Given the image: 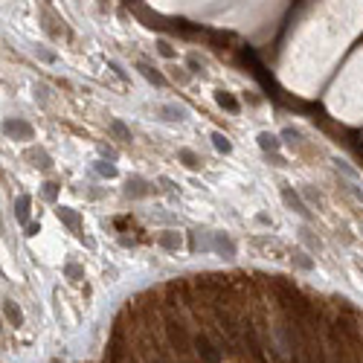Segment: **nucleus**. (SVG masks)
I'll list each match as a JSON object with an SVG mask.
<instances>
[{"label":"nucleus","instance_id":"1","mask_svg":"<svg viewBox=\"0 0 363 363\" xmlns=\"http://www.w3.org/2000/svg\"><path fill=\"white\" fill-rule=\"evenodd\" d=\"M3 134L15 140H32V125L27 119H3Z\"/></svg>","mask_w":363,"mask_h":363},{"label":"nucleus","instance_id":"2","mask_svg":"<svg viewBox=\"0 0 363 363\" xmlns=\"http://www.w3.org/2000/svg\"><path fill=\"white\" fill-rule=\"evenodd\" d=\"M241 56H244V61H250V67H253V76H256V79L262 82L264 87H273V79H270V76L264 73V64L259 61V56H256V53L250 50V47H247V50H244Z\"/></svg>","mask_w":363,"mask_h":363},{"label":"nucleus","instance_id":"3","mask_svg":"<svg viewBox=\"0 0 363 363\" xmlns=\"http://www.w3.org/2000/svg\"><path fill=\"white\" fill-rule=\"evenodd\" d=\"M212 250L221 253V256H227V259L235 256V244H232L230 235H224V232H212Z\"/></svg>","mask_w":363,"mask_h":363},{"label":"nucleus","instance_id":"4","mask_svg":"<svg viewBox=\"0 0 363 363\" xmlns=\"http://www.w3.org/2000/svg\"><path fill=\"white\" fill-rule=\"evenodd\" d=\"M3 314H6V320L12 326H24V311H21V305L15 299H3Z\"/></svg>","mask_w":363,"mask_h":363},{"label":"nucleus","instance_id":"5","mask_svg":"<svg viewBox=\"0 0 363 363\" xmlns=\"http://www.w3.org/2000/svg\"><path fill=\"white\" fill-rule=\"evenodd\" d=\"M282 200H285V203H288V206H291V209H294L297 215H302V218H311L308 206H305V203L299 200V195H297V192H291V189H282Z\"/></svg>","mask_w":363,"mask_h":363},{"label":"nucleus","instance_id":"6","mask_svg":"<svg viewBox=\"0 0 363 363\" xmlns=\"http://www.w3.org/2000/svg\"><path fill=\"white\" fill-rule=\"evenodd\" d=\"M125 195H128V198H142V195H148V180H142V177H128Z\"/></svg>","mask_w":363,"mask_h":363},{"label":"nucleus","instance_id":"7","mask_svg":"<svg viewBox=\"0 0 363 363\" xmlns=\"http://www.w3.org/2000/svg\"><path fill=\"white\" fill-rule=\"evenodd\" d=\"M157 113H163V119H168V122H180V119H186V111H183L180 105H160V108H157Z\"/></svg>","mask_w":363,"mask_h":363},{"label":"nucleus","instance_id":"8","mask_svg":"<svg viewBox=\"0 0 363 363\" xmlns=\"http://www.w3.org/2000/svg\"><path fill=\"white\" fill-rule=\"evenodd\" d=\"M29 203H32L29 195H18V200H15V218H18L21 224L29 221Z\"/></svg>","mask_w":363,"mask_h":363},{"label":"nucleus","instance_id":"9","mask_svg":"<svg viewBox=\"0 0 363 363\" xmlns=\"http://www.w3.org/2000/svg\"><path fill=\"white\" fill-rule=\"evenodd\" d=\"M215 102H218L224 111H230V113H238V108H241L238 99H235L232 93H227V90H218V93H215Z\"/></svg>","mask_w":363,"mask_h":363},{"label":"nucleus","instance_id":"10","mask_svg":"<svg viewBox=\"0 0 363 363\" xmlns=\"http://www.w3.org/2000/svg\"><path fill=\"white\" fill-rule=\"evenodd\" d=\"M279 145H282V140H279V137H273L270 131L259 134V148H262V151H279Z\"/></svg>","mask_w":363,"mask_h":363},{"label":"nucleus","instance_id":"11","mask_svg":"<svg viewBox=\"0 0 363 363\" xmlns=\"http://www.w3.org/2000/svg\"><path fill=\"white\" fill-rule=\"evenodd\" d=\"M56 212H58V218L64 221V224L70 227V230H79V221H82V218H79V212H73L70 206H58Z\"/></svg>","mask_w":363,"mask_h":363},{"label":"nucleus","instance_id":"12","mask_svg":"<svg viewBox=\"0 0 363 363\" xmlns=\"http://www.w3.org/2000/svg\"><path fill=\"white\" fill-rule=\"evenodd\" d=\"M137 70H140L151 84H157V87H163V84H166V79H163V73H160V70H154V67H148V64H140Z\"/></svg>","mask_w":363,"mask_h":363},{"label":"nucleus","instance_id":"13","mask_svg":"<svg viewBox=\"0 0 363 363\" xmlns=\"http://www.w3.org/2000/svg\"><path fill=\"white\" fill-rule=\"evenodd\" d=\"M177 157L183 160V166H186V168H198V166H200L198 154H195L192 148H180V151H177Z\"/></svg>","mask_w":363,"mask_h":363},{"label":"nucleus","instance_id":"14","mask_svg":"<svg viewBox=\"0 0 363 363\" xmlns=\"http://www.w3.org/2000/svg\"><path fill=\"white\" fill-rule=\"evenodd\" d=\"M212 145H215V148H218L221 154H230V151H232V142H230V140H227V137H224L221 131L212 134Z\"/></svg>","mask_w":363,"mask_h":363},{"label":"nucleus","instance_id":"15","mask_svg":"<svg viewBox=\"0 0 363 363\" xmlns=\"http://www.w3.org/2000/svg\"><path fill=\"white\" fill-rule=\"evenodd\" d=\"M198 352H200V355H203V358H206L209 363H218V355L212 352V346H209L203 337H198Z\"/></svg>","mask_w":363,"mask_h":363},{"label":"nucleus","instance_id":"16","mask_svg":"<svg viewBox=\"0 0 363 363\" xmlns=\"http://www.w3.org/2000/svg\"><path fill=\"white\" fill-rule=\"evenodd\" d=\"M160 244L168 247V250H177V247H180V235H177V232H163V235H160Z\"/></svg>","mask_w":363,"mask_h":363},{"label":"nucleus","instance_id":"17","mask_svg":"<svg viewBox=\"0 0 363 363\" xmlns=\"http://www.w3.org/2000/svg\"><path fill=\"white\" fill-rule=\"evenodd\" d=\"M111 131L116 134L119 140H131V131H128L125 122H119V119H111Z\"/></svg>","mask_w":363,"mask_h":363},{"label":"nucleus","instance_id":"18","mask_svg":"<svg viewBox=\"0 0 363 363\" xmlns=\"http://www.w3.org/2000/svg\"><path fill=\"white\" fill-rule=\"evenodd\" d=\"M157 53H160L163 58H174V56H177V53H174V47H171L166 38H160V41H157Z\"/></svg>","mask_w":363,"mask_h":363},{"label":"nucleus","instance_id":"19","mask_svg":"<svg viewBox=\"0 0 363 363\" xmlns=\"http://www.w3.org/2000/svg\"><path fill=\"white\" fill-rule=\"evenodd\" d=\"M294 264H297V267H302V270H311V267H314V262L308 259V253H302V250H299V253H294Z\"/></svg>","mask_w":363,"mask_h":363},{"label":"nucleus","instance_id":"20","mask_svg":"<svg viewBox=\"0 0 363 363\" xmlns=\"http://www.w3.org/2000/svg\"><path fill=\"white\" fill-rule=\"evenodd\" d=\"M96 171H99L102 177H116V166H113V163H105V160H102V163H96Z\"/></svg>","mask_w":363,"mask_h":363},{"label":"nucleus","instance_id":"21","mask_svg":"<svg viewBox=\"0 0 363 363\" xmlns=\"http://www.w3.org/2000/svg\"><path fill=\"white\" fill-rule=\"evenodd\" d=\"M41 195H44L47 200H56V195H58V183H44Z\"/></svg>","mask_w":363,"mask_h":363},{"label":"nucleus","instance_id":"22","mask_svg":"<svg viewBox=\"0 0 363 363\" xmlns=\"http://www.w3.org/2000/svg\"><path fill=\"white\" fill-rule=\"evenodd\" d=\"M108 70H113L119 79H128V73L122 70V64H119V61H113V58H108Z\"/></svg>","mask_w":363,"mask_h":363},{"label":"nucleus","instance_id":"23","mask_svg":"<svg viewBox=\"0 0 363 363\" xmlns=\"http://www.w3.org/2000/svg\"><path fill=\"white\" fill-rule=\"evenodd\" d=\"M32 160H38L35 166H41V168H50V166H53V163H50V157H47L44 151H35V154H32Z\"/></svg>","mask_w":363,"mask_h":363},{"label":"nucleus","instance_id":"24","mask_svg":"<svg viewBox=\"0 0 363 363\" xmlns=\"http://www.w3.org/2000/svg\"><path fill=\"white\" fill-rule=\"evenodd\" d=\"M35 56H38L41 61H47V64H53V61H56V53H50V50H35Z\"/></svg>","mask_w":363,"mask_h":363},{"label":"nucleus","instance_id":"25","mask_svg":"<svg viewBox=\"0 0 363 363\" xmlns=\"http://www.w3.org/2000/svg\"><path fill=\"white\" fill-rule=\"evenodd\" d=\"M67 276H70V279H79V276H82V267H79V264H67Z\"/></svg>","mask_w":363,"mask_h":363},{"label":"nucleus","instance_id":"26","mask_svg":"<svg viewBox=\"0 0 363 363\" xmlns=\"http://www.w3.org/2000/svg\"><path fill=\"white\" fill-rule=\"evenodd\" d=\"M346 189H349V192H352V195H355V198H358V200H363V189H358V186H355V183H349V186H346Z\"/></svg>","mask_w":363,"mask_h":363},{"label":"nucleus","instance_id":"27","mask_svg":"<svg viewBox=\"0 0 363 363\" xmlns=\"http://www.w3.org/2000/svg\"><path fill=\"white\" fill-rule=\"evenodd\" d=\"M282 137H285V140H299V134L294 131V128H285V131H282Z\"/></svg>","mask_w":363,"mask_h":363},{"label":"nucleus","instance_id":"28","mask_svg":"<svg viewBox=\"0 0 363 363\" xmlns=\"http://www.w3.org/2000/svg\"><path fill=\"white\" fill-rule=\"evenodd\" d=\"M189 70H192L195 76H198V73H200V64H198V58H189Z\"/></svg>","mask_w":363,"mask_h":363},{"label":"nucleus","instance_id":"29","mask_svg":"<svg viewBox=\"0 0 363 363\" xmlns=\"http://www.w3.org/2000/svg\"><path fill=\"white\" fill-rule=\"evenodd\" d=\"M99 151L105 154V157H108V160H113V157H116V154H113V148H108V145H102Z\"/></svg>","mask_w":363,"mask_h":363},{"label":"nucleus","instance_id":"30","mask_svg":"<svg viewBox=\"0 0 363 363\" xmlns=\"http://www.w3.org/2000/svg\"><path fill=\"white\" fill-rule=\"evenodd\" d=\"M38 232H41L38 224H27V235H38Z\"/></svg>","mask_w":363,"mask_h":363},{"label":"nucleus","instance_id":"31","mask_svg":"<svg viewBox=\"0 0 363 363\" xmlns=\"http://www.w3.org/2000/svg\"><path fill=\"white\" fill-rule=\"evenodd\" d=\"M53 363H58V361H53Z\"/></svg>","mask_w":363,"mask_h":363}]
</instances>
